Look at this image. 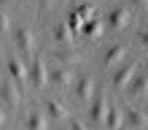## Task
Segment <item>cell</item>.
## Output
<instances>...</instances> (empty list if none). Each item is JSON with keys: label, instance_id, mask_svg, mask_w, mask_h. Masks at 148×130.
I'll return each mask as SVG.
<instances>
[{"label": "cell", "instance_id": "cell-28", "mask_svg": "<svg viewBox=\"0 0 148 130\" xmlns=\"http://www.w3.org/2000/svg\"><path fill=\"white\" fill-rule=\"evenodd\" d=\"M59 130H70V127H59Z\"/></svg>", "mask_w": 148, "mask_h": 130}, {"label": "cell", "instance_id": "cell-2", "mask_svg": "<svg viewBox=\"0 0 148 130\" xmlns=\"http://www.w3.org/2000/svg\"><path fill=\"white\" fill-rule=\"evenodd\" d=\"M135 76H137V65H135V63H127V65H121L119 71H116V76H113V87H116L119 92H124L127 87H132Z\"/></svg>", "mask_w": 148, "mask_h": 130}, {"label": "cell", "instance_id": "cell-25", "mask_svg": "<svg viewBox=\"0 0 148 130\" xmlns=\"http://www.w3.org/2000/svg\"><path fill=\"white\" fill-rule=\"evenodd\" d=\"M3 122H5V111L0 108V127H3Z\"/></svg>", "mask_w": 148, "mask_h": 130}, {"label": "cell", "instance_id": "cell-1", "mask_svg": "<svg viewBox=\"0 0 148 130\" xmlns=\"http://www.w3.org/2000/svg\"><path fill=\"white\" fill-rule=\"evenodd\" d=\"M30 81H32L35 90H46V87L51 84V73H49V68H46L43 54H38L35 60H32V65H30Z\"/></svg>", "mask_w": 148, "mask_h": 130}, {"label": "cell", "instance_id": "cell-10", "mask_svg": "<svg viewBox=\"0 0 148 130\" xmlns=\"http://www.w3.org/2000/svg\"><path fill=\"white\" fill-rule=\"evenodd\" d=\"M32 43H35V35H32V30H30V27H22V30H16V46L22 49V54L32 51Z\"/></svg>", "mask_w": 148, "mask_h": 130}, {"label": "cell", "instance_id": "cell-20", "mask_svg": "<svg viewBox=\"0 0 148 130\" xmlns=\"http://www.w3.org/2000/svg\"><path fill=\"white\" fill-rule=\"evenodd\" d=\"M67 24H70V30H73V33H75V30H84V19H81V16H78L75 11L67 16Z\"/></svg>", "mask_w": 148, "mask_h": 130}, {"label": "cell", "instance_id": "cell-15", "mask_svg": "<svg viewBox=\"0 0 148 130\" xmlns=\"http://www.w3.org/2000/svg\"><path fill=\"white\" fill-rule=\"evenodd\" d=\"M84 35L89 38V41H97V38L102 35V22H100V19L86 22V24H84Z\"/></svg>", "mask_w": 148, "mask_h": 130}, {"label": "cell", "instance_id": "cell-29", "mask_svg": "<svg viewBox=\"0 0 148 130\" xmlns=\"http://www.w3.org/2000/svg\"><path fill=\"white\" fill-rule=\"evenodd\" d=\"M62 3H67V0H62Z\"/></svg>", "mask_w": 148, "mask_h": 130}, {"label": "cell", "instance_id": "cell-3", "mask_svg": "<svg viewBox=\"0 0 148 130\" xmlns=\"http://www.w3.org/2000/svg\"><path fill=\"white\" fill-rule=\"evenodd\" d=\"M108 24H110V30H127L129 24H132V11H129V6L113 8L110 16H108Z\"/></svg>", "mask_w": 148, "mask_h": 130}, {"label": "cell", "instance_id": "cell-14", "mask_svg": "<svg viewBox=\"0 0 148 130\" xmlns=\"http://www.w3.org/2000/svg\"><path fill=\"white\" fill-rule=\"evenodd\" d=\"M27 127L30 130H49V119L40 114V111H32L27 117Z\"/></svg>", "mask_w": 148, "mask_h": 130}, {"label": "cell", "instance_id": "cell-23", "mask_svg": "<svg viewBox=\"0 0 148 130\" xmlns=\"http://www.w3.org/2000/svg\"><path fill=\"white\" fill-rule=\"evenodd\" d=\"M70 130H86V127H84V122H78V119H73V122H70Z\"/></svg>", "mask_w": 148, "mask_h": 130}, {"label": "cell", "instance_id": "cell-27", "mask_svg": "<svg viewBox=\"0 0 148 130\" xmlns=\"http://www.w3.org/2000/svg\"><path fill=\"white\" fill-rule=\"evenodd\" d=\"M84 3H97V0H84Z\"/></svg>", "mask_w": 148, "mask_h": 130}, {"label": "cell", "instance_id": "cell-4", "mask_svg": "<svg viewBox=\"0 0 148 130\" xmlns=\"http://www.w3.org/2000/svg\"><path fill=\"white\" fill-rule=\"evenodd\" d=\"M8 73L14 76L16 87H24V84L30 81V71H27V65H24L19 57H11V60H8Z\"/></svg>", "mask_w": 148, "mask_h": 130}, {"label": "cell", "instance_id": "cell-21", "mask_svg": "<svg viewBox=\"0 0 148 130\" xmlns=\"http://www.w3.org/2000/svg\"><path fill=\"white\" fill-rule=\"evenodd\" d=\"M8 30H11V19H8V14L0 11V35H3V33H8Z\"/></svg>", "mask_w": 148, "mask_h": 130}, {"label": "cell", "instance_id": "cell-11", "mask_svg": "<svg viewBox=\"0 0 148 130\" xmlns=\"http://www.w3.org/2000/svg\"><path fill=\"white\" fill-rule=\"evenodd\" d=\"M46 108H49V117H54V119H67L70 117V108L65 103H59V100H49Z\"/></svg>", "mask_w": 148, "mask_h": 130}, {"label": "cell", "instance_id": "cell-12", "mask_svg": "<svg viewBox=\"0 0 148 130\" xmlns=\"http://www.w3.org/2000/svg\"><path fill=\"white\" fill-rule=\"evenodd\" d=\"M127 60V49L124 46H110L105 51V65H119V63H124Z\"/></svg>", "mask_w": 148, "mask_h": 130}, {"label": "cell", "instance_id": "cell-7", "mask_svg": "<svg viewBox=\"0 0 148 130\" xmlns=\"http://www.w3.org/2000/svg\"><path fill=\"white\" fill-rule=\"evenodd\" d=\"M108 108H110V106H108V98H105V95H100V98L92 103V119H94L97 125H105Z\"/></svg>", "mask_w": 148, "mask_h": 130}, {"label": "cell", "instance_id": "cell-6", "mask_svg": "<svg viewBox=\"0 0 148 130\" xmlns=\"http://www.w3.org/2000/svg\"><path fill=\"white\" fill-rule=\"evenodd\" d=\"M54 38H57V43L62 49H70L73 46V30H70V24H67V22H59L57 27H54Z\"/></svg>", "mask_w": 148, "mask_h": 130}, {"label": "cell", "instance_id": "cell-8", "mask_svg": "<svg viewBox=\"0 0 148 130\" xmlns=\"http://www.w3.org/2000/svg\"><path fill=\"white\" fill-rule=\"evenodd\" d=\"M75 95H78V100H84V103L94 98V79H92V76H84V79H78Z\"/></svg>", "mask_w": 148, "mask_h": 130}, {"label": "cell", "instance_id": "cell-13", "mask_svg": "<svg viewBox=\"0 0 148 130\" xmlns=\"http://www.w3.org/2000/svg\"><path fill=\"white\" fill-rule=\"evenodd\" d=\"M132 92H135V95H140V98H148V71H143V73H137V76H135V81H132Z\"/></svg>", "mask_w": 148, "mask_h": 130}, {"label": "cell", "instance_id": "cell-16", "mask_svg": "<svg viewBox=\"0 0 148 130\" xmlns=\"http://www.w3.org/2000/svg\"><path fill=\"white\" fill-rule=\"evenodd\" d=\"M129 122L135 125V130H145L148 127V114H143L140 108H129Z\"/></svg>", "mask_w": 148, "mask_h": 130}, {"label": "cell", "instance_id": "cell-18", "mask_svg": "<svg viewBox=\"0 0 148 130\" xmlns=\"http://www.w3.org/2000/svg\"><path fill=\"white\" fill-rule=\"evenodd\" d=\"M57 57H59V63H62V65H75V63H81V54L73 51V49H59Z\"/></svg>", "mask_w": 148, "mask_h": 130}, {"label": "cell", "instance_id": "cell-24", "mask_svg": "<svg viewBox=\"0 0 148 130\" xmlns=\"http://www.w3.org/2000/svg\"><path fill=\"white\" fill-rule=\"evenodd\" d=\"M135 6H140V8H148V0H132Z\"/></svg>", "mask_w": 148, "mask_h": 130}, {"label": "cell", "instance_id": "cell-26", "mask_svg": "<svg viewBox=\"0 0 148 130\" xmlns=\"http://www.w3.org/2000/svg\"><path fill=\"white\" fill-rule=\"evenodd\" d=\"M51 3H54V0H40V6H43V8H49Z\"/></svg>", "mask_w": 148, "mask_h": 130}, {"label": "cell", "instance_id": "cell-5", "mask_svg": "<svg viewBox=\"0 0 148 130\" xmlns=\"http://www.w3.org/2000/svg\"><path fill=\"white\" fill-rule=\"evenodd\" d=\"M51 84L59 87V90H67V87L73 84V71L65 65H57L54 71H51Z\"/></svg>", "mask_w": 148, "mask_h": 130}, {"label": "cell", "instance_id": "cell-9", "mask_svg": "<svg viewBox=\"0 0 148 130\" xmlns=\"http://www.w3.org/2000/svg\"><path fill=\"white\" fill-rule=\"evenodd\" d=\"M0 95H3V100L8 103V106H19L22 103V92H19V87L16 84H0Z\"/></svg>", "mask_w": 148, "mask_h": 130}, {"label": "cell", "instance_id": "cell-17", "mask_svg": "<svg viewBox=\"0 0 148 130\" xmlns=\"http://www.w3.org/2000/svg\"><path fill=\"white\" fill-rule=\"evenodd\" d=\"M105 125H108V130H121V125H124V117H121L119 108H108Z\"/></svg>", "mask_w": 148, "mask_h": 130}, {"label": "cell", "instance_id": "cell-19", "mask_svg": "<svg viewBox=\"0 0 148 130\" xmlns=\"http://www.w3.org/2000/svg\"><path fill=\"white\" fill-rule=\"evenodd\" d=\"M75 14L81 16L84 24H86V22H92V19H94V6H92V3H81V6L75 8Z\"/></svg>", "mask_w": 148, "mask_h": 130}, {"label": "cell", "instance_id": "cell-22", "mask_svg": "<svg viewBox=\"0 0 148 130\" xmlns=\"http://www.w3.org/2000/svg\"><path fill=\"white\" fill-rule=\"evenodd\" d=\"M140 43L148 49V27H145V30H140Z\"/></svg>", "mask_w": 148, "mask_h": 130}]
</instances>
